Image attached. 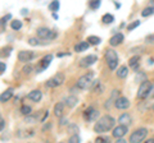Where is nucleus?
<instances>
[{"mask_svg": "<svg viewBox=\"0 0 154 143\" xmlns=\"http://www.w3.org/2000/svg\"><path fill=\"white\" fill-rule=\"evenodd\" d=\"M5 68H7V66H5V63H0V73H4V72H5Z\"/></svg>", "mask_w": 154, "mask_h": 143, "instance_id": "58836bf2", "label": "nucleus"}, {"mask_svg": "<svg viewBox=\"0 0 154 143\" xmlns=\"http://www.w3.org/2000/svg\"><path fill=\"white\" fill-rule=\"evenodd\" d=\"M89 46H90V44H89L88 41H81V42H79V44L75 46V51H76V52L85 51V50L89 49Z\"/></svg>", "mask_w": 154, "mask_h": 143, "instance_id": "a211bd4d", "label": "nucleus"}, {"mask_svg": "<svg viewBox=\"0 0 154 143\" xmlns=\"http://www.w3.org/2000/svg\"><path fill=\"white\" fill-rule=\"evenodd\" d=\"M153 87V83L149 82V80H144V82L139 86V91H137V98H146L149 97V93H150V89Z\"/></svg>", "mask_w": 154, "mask_h": 143, "instance_id": "423d86ee", "label": "nucleus"}, {"mask_svg": "<svg viewBox=\"0 0 154 143\" xmlns=\"http://www.w3.org/2000/svg\"><path fill=\"white\" fill-rule=\"evenodd\" d=\"M122 42H123V35L122 33H116V35H113L112 37H110L109 45L110 46H117L119 44H122Z\"/></svg>", "mask_w": 154, "mask_h": 143, "instance_id": "4468645a", "label": "nucleus"}, {"mask_svg": "<svg viewBox=\"0 0 154 143\" xmlns=\"http://www.w3.org/2000/svg\"><path fill=\"white\" fill-rule=\"evenodd\" d=\"M105 60L109 66V69L114 70L118 66V55L114 50H107L105 51Z\"/></svg>", "mask_w": 154, "mask_h": 143, "instance_id": "39448f33", "label": "nucleus"}, {"mask_svg": "<svg viewBox=\"0 0 154 143\" xmlns=\"http://www.w3.org/2000/svg\"><path fill=\"white\" fill-rule=\"evenodd\" d=\"M93 91L95 93H102L103 92V86L100 83V80H95L93 83Z\"/></svg>", "mask_w": 154, "mask_h": 143, "instance_id": "b1692460", "label": "nucleus"}, {"mask_svg": "<svg viewBox=\"0 0 154 143\" xmlns=\"http://www.w3.org/2000/svg\"><path fill=\"white\" fill-rule=\"evenodd\" d=\"M95 143H109V139H107V138H103V137H98L95 139Z\"/></svg>", "mask_w": 154, "mask_h": 143, "instance_id": "4c0bfd02", "label": "nucleus"}, {"mask_svg": "<svg viewBox=\"0 0 154 143\" xmlns=\"http://www.w3.org/2000/svg\"><path fill=\"white\" fill-rule=\"evenodd\" d=\"M114 124H116V120L112 118V116H109V115H105L103 118H100L98 121L95 123V125H94V130L96 133H105V132H108L112 128L114 127Z\"/></svg>", "mask_w": 154, "mask_h": 143, "instance_id": "f257e3e1", "label": "nucleus"}, {"mask_svg": "<svg viewBox=\"0 0 154 143\" xmlns=\"http://www.w3.org/2000/svg\"><path fill=\"white\" fill-rule=\"evenodd\" d=\"M89 7L91 9H98L100 7V1L99 0H91V1L89 3Z\"/></svg>", "mask_w": 154, "mask_h": 143, "instance_id": "2f4dec72", "label": "nucleus"}, {"mask_svg": "<svg viewBox=\"0 0 154 143\" xmlns=\"http://www.w3.org/2000/svg\"><path fill=\"white\" fill-rule=\"evenodd\" d=\"M149 98H154V84H153V87L150 89V93H149Z\"/></svg>", "mask_w": 154, "mask_h": 143, "instance_id": "a19ab883", "label": "nucleus"}, {"mask_svg": "<svg viewBox=\"0 0 154 143\" xmlns=\"http://www.w3.org/2000/svg\"><path fill=\"white\" fill-rule=\"evenodd\" d=\"M27 97L33 102H38L41 100V97H42V93H41L40 89H33V91H31L30 93L27 95Z\"/></svg>", "mask_w": 154, "mask_h": 143, "instance_id": "2eb2a0df", "label": "nucleus"}, {"mask_svg": "<svg viewBox=\"0 0 154 143\" xmlns=\"http://www.w3.org/2000/svg\"><path fill=\"white\" fill-rule=\"evenodd\" d=\"M98 115H99V111L94 107H88L84 112V118H85V120H88V121L95 120V119L98 118Z\"/></svg>", "mask_w": 154, "mask_h": 143, "instance_id": "9b49d317", "label": "nucleus"}, {"mask_svg": "<svg viewBox=\"0 0 154 143\" xmlns=\"http://www.w3.org/2000/svg\"><path fill=\"white\" fill-rule=\"evenodd\" d=\"M60 143H63V142H60Z\"/></svg>", "mask_w": 154, "mask_h": 143, "instance_id": "09e8293b", "label": "nucleus"}, {"mask_svg": "<svg viewBox=\"0 0 154 143\" xmlns=\"http://www.w3.org/2000/svg\"><path fill=\"white\" fill-rule=\"evenodd\" d=\"M71 133H72V134H77V132H79V128H77L76 125H75V124H71V125H69V129H68Z\"/></svg>", "mask_w": 154, "mask_h": 143, "instance_id": "e433bc0d", "label": "nucleus"}, {"mask_svg": "<svg viewBox=\"0 0 154 143\" xmlns=\"http://www.w3.org/2000/svg\"><path fill=\"white\" fill-rule=\"evenodd\" d=\"M12 50H13V49H12L11 46L4 47V49H3V56H5V58H7V56H9V55H11V51H12Z\"/></svg>", "mask_w": 154, "mask_h": 143, "instance_id": "f704fd0d", "label": "nucleus"}, {"mask_svg": "<svg viewBox=\"0 0 154 143\" xmlns=\"http://www.w3.org/2000/svg\"><path fill=\"white\" fill-rule=\"evenodd\" d=\"M23 73H25V74H31L32 73V70H33V68H32V66L30 65V64H27V65H25V66H23Z\"/></svg>", "mask_w": 154, "mask_h": 143, "instance_id": "72a5a7b5", "label": "nucleus"}, {"mask_svg": "<svg viewBox=\"0 0 154 143\" xmlns=\"http://www.w3.org/2000/svg\"><path fill=\"white\" fill-rule=\"evenodd\" d=\"M4 127H5V120H4V119L2 118V119H0V129H4Z\"/></svg>", "mask_w": 154, "mask_h": 143, "instance_id": "ea45409f", "label": "nucleus"}, {"mask_svg": "<svg viewBox=\"0 0 154 143\" xmlns=\"http://www.w3.org/2000/svg\"><path fill=\"white\" fill-rule=\"evenodd\" d=\"M28 44H30L31 46H41V45H45L48 44V42H45L44 40H41V39H36V37H31L30 40H28Z\"/></svg>", "mask_w": 154, "mask_h": 143, "instance_id": "4be33fe9", "label": "nucleus"}, {"mask_svg": "<svg viewBox=\"0 0 154 143\" xmlns=\"http://www.w3.org/2000/svg\"><path fill=\"white\" fill-rule=\"evenodd\" d=\"M63 110H64V104L63 102H58L55 106H54V114H55V116L60 118L62 114H63Z\"/></svg>", "mask_w": 154, "mask_h": 143, "instance_id": "412c9836", "label": "nucleus"}, {"mask_svg": "<svg viewBox=\"0 0 154 143\" xmlns=\"http://www.w3.org/2000/svg\"><path fill=\"white\" fill-rule=\"evenodd\" d=\"M36 58V54L33 51H21V52H18V60L19 61H22V63H28V61H31Z\"/></svg>", "mask_w": 154, "mask_h": 143, "instance_id": "1a4fd4ad", "label": "nucleus"}, {"mask_svg": "<svg viewBox=\"0 0 154 143\" xmlns=\"http://www.w3.org/2000/svg\"><path fill=\"white\" fill-rule=\"evenodd\" d=\"M13 92H14V89H13V88H8V89H5V91L2 93V96H0V101H2L3 104H4V102H7V101H9V100L12 98V96H13Z\"/></svg>", "mask_w": 154, "mask_h": 143, "instance_id": "dca6fc26", "label": "nucleus"}, {"mask_svg": "<svg viewBox=\"0 0 154 143\" xmlns=\"http://www.w3.org/2000/svg\"><path fill=\"white\" fill-rule=\"evenodd\" d=\"M59 9V1H51L49 4V10L51 12H57Z\"/></svg>", "mask_w": 154, "mask_h": 143, "instance_id": "c756f323", "label": "nucleus"}, {"mask_svg": "<svg viewBox=\"0 0 154 143\" xmlns=\"http://www.w3.org/2000/svg\"><path fill=\"white\" fill-rule=\"evenodd\" d=\"M64 83V74L63 73H57L55 75H53L50 79L46 80V86L50 88H55V87H59Z\"/></svg>", "mask_w": 154, "mask_h": 143, "instance_id": "0eeeda50", "label": "nucleus"}, {"mask_svg": "<svg viewBox=\"0 0 154 143\" xmlns=\"http://www.w3.org/2000/svg\"><path fill=\"white\" fill-rule=\"evenodd\" d=\"M80 142H81V138L79 137V134L72 136L69 139H68V143H80Z\"/></svg>", "mask_w": 154, "mask_h": 143, "instance_id": "473e14b6", "label": "nucleus"}, {"mask_svg": "<svg viewBox=\"0 0 154 143\" xmlns=\"http://www.w3.org/2000/svg\"><path fill=\"white\" fill-rule=\"evenodd\" d=\"M66 121H67V120H66L64 118H62V119H60V124H62V125H66V124H64Z\"/></svg>", "mask_w": 154, "mask_h": 143, "instance_id": "37998d69", "label": "nucleus"}, {"mask_svg": "<svg viewBox=\"0 0 154 143\" xmlns=\"http://www.w3.org/2000/svg\"><path fill=\"white\" fill-rule=\"evenodd\" d=\"M153 14H154V7H146V8L141 12V16H143V17L153 16Z\"/></svg>", "mask_w": 154, "mask_h": 143, "instance_id": "bb28decb", "label": "nucleus"}, {"mask_svg": "<svg viewBox=\"0 0 154 143\" xmlns=\"http://www.w3.org/2000/svg\"><path fill=\"white\" fill-rule=\"evenodd\" d=\"M114 106L118 109V110H126L130 107V101L126 97H118L114 101Z\"/></svg>", "mask_w": 154, "mask_h": 143, "instance_id": "f8f14e48", "label": "nucleus"}, {"mask_svg": "<svg viewBox=\"0 0 154 143\" xmlns=\"http://www.w3.org/2000/svg\"><path fill=\"white\" fill-rule=\"evenodd\" d=\"M77 102H79V98H77L76 96H68V97H66L64 101H63V104L67 105L68 107H73Z\"/></svg>", "mask_w": 154, "mask_h": 143, "instance_id": "6ab92c4d", "label": "nucleus"}, {"mask_svg": "<svg viewBox=\"0 0 154 143\" xmlns=\"http://www.w3.org/2000/svg\"><path fill=\"white\" fill-rule=\"evenodd\" d=\"M31 111H32V109L30 106H27V105H23V106L21 107V112L23 114V115H26V116H30Z\"/></svg>", "mask_w": 154, "mask_h": 143, "instance_id": "c85d7f7f", "label": "nucleus"}, {"mask_svg": "<svg viewBox=\"0 0 154 143\" xmlns=\"http://www.w3.org/2000/svg\"><path fill=\"white\" fill-rule=\"evenodd\" d=\"M96 61H98V56L96 55H88L80 60V66L81 68H88V66L95 64Z\"/></svg>", "mask_w": 154, "mask_h": 143, "instance_id": "9d476101", "label": "nucleus"}, {"mask_svg": "<svg viewBox=\"0 0 154 143\" xmlns=\"http://www.w3.org/2000/svg\"><path fill=\"white\" fill-rule=\"evenodd\" d=\"M127 74H128L127 66H119L118 70H117V77L118 78H126Z\"/></svg>", "mask_w": 154, "mask_h": 143, "instance_id": "5701e85b", "label": "nucleus"}, {"mask_svg": "<svg viewBox=\"0 0 154 143\" xmlns=\"http://www.w3.org/2000/svg\"><path fill=\"white\" fill-rule=\"evenodd\" d=\"M140 26V21H134L132 23H130V25L127 26V30L128 31H132V30H135L136 27H139Z\"/></svg>", "mask_w": 154, "mask_h": 143, "instance_id": "7c9ffc66", "label": "nucleus"}, {"mask_svg": "<svg viewBox=\"0 0 154 143\" xmlns=\"http://www.w3.org/2000/svg\"><path fill=\"white\" fill-rule=\"evenodd\" d=\"M51 60H53V55H46V56H44L41 60H40V63L37 64V66H36V73H41V72H44L48 66L50 65V63H51Z\"/></svg>", "mask_w": 154, "mask_h": 143, "instance_id": "6e6552de", "label": "nucleus"}, {"mask_svg": "<svg viewBox=\"0 0 154 143\" xmlns=\"http://www.w3.org/2000/svg\"><path fill=\"white\" fill-rule=\"evenodd\" d=\"M11 27H12V30H14V31L21 30V28H22V22H21V21H18V19H16V21H12V23H11Z\"/></svg>", "mask_w": 154, "mask_h": 143, "instance_id": "cd10ccee", "label": "nucleus"}, {"mask_svg": "<svg viewBox=\"0 0 154 143\" xmlns=\"http://www.w3.org/2000/svg\"><path fill=\"white\" fill-rule=\"evenodd\" d=\"M37 37L44 41H50V40H54L57 39L58 33L54 31V30H50V28H46V27H40L37 28Z\"/></svg>", "mask_w": 154, "mask_h": 143, "instance_id": "f03ea898", "label": "nucleus"}, {"mask_svg": "<svg viewBox=\"0 0 154 143\" xmlns=\"http://www.w3.org/2000/svg\"><path fill=\"white\" fill-rule=\"evenodd\" d=\"M100 37H98V36H89L88 37V42L90 45H99L100 44Z\"/></svg>", "mask_w": 154, "mask_h": 143, "instance_id": "a878e982", "label": "nucleus"}, {"mask_svg": "<svg viewBox=\"0 0 154 143\" xmlns=\"http://www.w3.org/2000/svg\"><path fill=\"white\" fill-rule=\"evenodd\" d=\"M139 61H140V56L139 55H134L131 59L128 60V66L132 69H136L139 66Z\"/></svg>", "mask_w": 154, "mask_h": 143, "instance_id": "aec40b11", "label": "nucleus"}, {"mask_svg": "<svg viewBox=\"0 0 154 143\" xmlns=\"http://www.w3.org/2000/svg\"><path fill=\"white\" fill-rule=\"evenodd\" d=\"M145 143H154V138H150V139L145 141Z\"/></svg>", "mask_w": 154, "mask_h": 143, "instance_id": "c03bdc74", "label": "nucleus"}, {"mask_svg": "<svg viewBox=\"0 0 154 143\" xmlns=\"http://www.w3.org/2000/svg\"><path fill=\"white\" fill-rule=\"evenodd\" d=\"M152 3H153V4H154V0H152Z\"/></svg>", "mask_w": 154, "mask_h": 143, "instance_id": "49530a36", "label": "nucleus"}, {"mask_svg": "<svg viewBox=\"0 0 154 143\" xmlns=\"http://www.w3.org/2000/svg\"><path fill=\"white\" fill-rule=\"evenodd\" d=\"M118 123H119V125L128 127V124L131 123V116H130V114H127V112L122 114V115L118 118Z\"/></svg>", "mask_w": 154, "mask_h": 143, "instance_id": "f3484780", "label": "nucleus"}, {"mask_svg": "<svg viewBox=\"0 0 154 143\" xmlns=\"http://www.w3.org/2000/svg\"><path fill=\"white\" fill-rule=\"evenodd\" d=\"M114 143H127V142H126V141H125V139H123V138H119V139H117V141H116Z\"/></svg>", "mask_w": 154, "mask_h": 143, "instance_id": "79ce46f5", "label": "nucleus"}, {"mask_svg": "<svg viewBox=\"0 0 154 143\" xmlns=\"http://www.w3.org/2000/svg\"><path fill=\"white\" fill-rule=\"evenodd\" d=\"M145 42H146V44H154V33H152V35H148L145 37Z\"/></svg>", "mask_w": 154, "mask_h": 143, "instance_id": "c9c22d12", "label": "nucleus"}, {"mask_svg": "<svg viewBox=\"0 0 154 143\" xmlns=\"http://www.w3.org/2000/svg\"><path fill=\"white\" fill-rule=\"evenodd\" d=\"M102 22L105 23V25H110V23H113L114 22V17L112 16V14H104L103 18H102Z\"/></svg>", "mask_w": 154, "mask_h": 143, "instance_id": "393cba45", "label": "nucleus"}, {"mask_svg": "<svg viewBox=\"0 0 154 143\" xmlns=\"http://www.w3.org/2000/svg\"><path fill=\"white\" fill-rule=\"evenodd\" d=\"M148 129L146 128H139L135 132H132V134L130 136V143H141L146 138Z\"/></svg>", "mask_w": 154, "mask_h": 143, "instance_id": "20e7f679", "label": "nucleus"}, {"mask_svg": "<svg viewBox=\"0 0 154 143\" xmlns=\"http://www.w3.org/2000/svg\"><path fill=\"white\" fill-rule=\"evenodd\" d=\"M153 111H154V105H153Z\"/></svg>", "mask_w": 154, "mask_h": 143, "instance_id": "de8ad7c7", "label": "nucleus"}, {"mask_svg": "<svg viewBox=\"0 0 154 143\" xmlns=\"http://www.w3.org/2000/svg\"><path fill=\"white\" fill-rule=\"evenodd\" d=\"M93 83H94V74L93 73H88V74H85V75H82V77L79 78L76 86L80 89H88L89 87L93 86Z\"/></svg>", "mask_w": 154, "mask_h": 143, "instance_id": "7ed1b4c3", "label": "nucleus"}, {"mask_svg": "<svg viewBox=\"0 0 154 143\" xmlns=\"http://www.w3.org/2000/svg\"><path fill=\"white\" fill-rule=\"evenodd\" d=\"M128 132V127H125V125H118L116 127L113 129V137L119 139V138H122L125 134H127Z\"/></svg>", "mask_w": 154, "mask_h": 143, "instance_id": "ddd939ff", "label": "nucleus"}, {"mask_svg": "<svg viewBox=\"0 0 154 143\" xmlns=\"http://www.w3.org/2000/svg\"><path fill=\"white\" fill-rule=\"evenodd\" d=\"M22 14H23V16H26V14H27V9H22Z\"/></svg>", "mask_w": 154, "mask_h": 143, "instance_id": "a18cd8bd", "label": "nucleus"}]
</instances>
